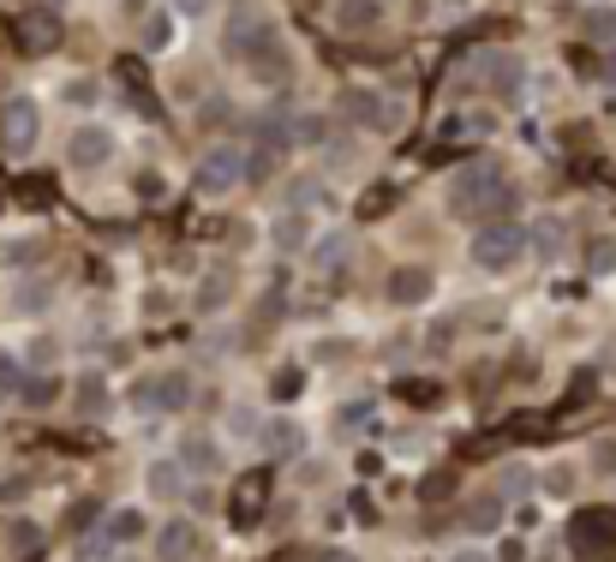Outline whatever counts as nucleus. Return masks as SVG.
<instances>
[{
  "label": "nucleus",
  "instance_id": "obj_1",
  "mask_svg": "<svg viewBox=\"0 0 616 562\" xmlns=\"http://www.w3.org/2000/svg\"><path fill=\"white\" fill-rule=\"evenodd\" d=\"M503 204H515L509 198L503 162H473V168L455 174V186H449V210L455 216H491V210H503Z\"/></svg>",
  "mask_w": 616,
  "mask_h": 562
},
{
  "label": "nucleus",
  "instance_id": "obj_2",
  "mask_svg": "<svg viewBox=\"0 0 616 562\" xmlns=\"http://www.w3.org/2000/svg\"><path fill=\"white\" fill-rule=\"evenodd\" d=\"M467 251H473V263L486 275H509L526 258V228H521V221H509V216L503 221H479V228H473V246H467Z\"/></svg>",
  "mask_w": 616,
  "mask_h": 562
},
{
  "label": "nucleus",
  "instance_id": "obj_3",
  "mask_svg": "<svg viewBox=\"0 0 616 562\" xmlns=\"http://www.w3.org/2000/svg\"><path fill=\"white\" fill-rule=\"evenodd\" d=\"M132 413H186L192 407V377L186 372H150L132 383Z\"/></svg>",
  "mask_w": 616,
  "mask_h": 562
},
{
  "label": "nucleus",
  "instance_id": "obj_4",
  "mask_svg": "<svg viewBox=\"0 0 616 562\" xmlns=\"http://www.w3.org/2000/svg\"><path fill=\"white\" fill-rule=\"evenodd\" d=\"M270 42H282V31H275L270 12L240 7V12L228 19V31H222V54H228V61H252V54H263Z\"/></svg>",
  "mask_w": 616,
  "mask_h": 562
},
{
  "label": "nucleus",
  "instance_id": "obj_5",
  "mask_svg": "<svg viewBox=\"0 0 616 562\" xmlns=\"http://www.w3.org/2000/svg\"><path fill=\"white\" fill-rule=\"evenodd\" d=\"M198 191H210V198H228V191L246 186V150L240 144H210V150L198 156Z\"/></svg>",
  "mask_w": 616,
  "mask_h": 562
},
{
  "label": "nucleus",
  "instance_id": "obj_6",
  "mask_svg": "<svg viewBox=\"0 0 616 562\" xmlns=\"http://www.w3.org/2000/svg\"><path fill=\"white\" fill-rule=\"evenodd\" d=\"M114 150H121V138H114L108 126H79V132H72V144H66V162L79 174H102Z\"/></svg>",
  "mask_w": 616,
  "mask_h": 562
},
{
  "label": "nucleus",
  "instance_id": "obj_7",
  "mask_svg": "<svg viewBox=\"0 0 616 562\" xmlns=\"http://www.w3.org/2000/svg\"><path fill=\"white\" fill-rule=\"evenodd\" d=\"M36 138H42V108L31 96H12L7 108H0V144H7V150H31Z\"/></svg>",
  "mask_w": 616,
  "mask_h": 562
},
{
  "label": "nucleus",
  "instance_id": "obj_8",
  "mask_svg": "<svg viewBox=\"0 0 616 562\" xmlns=\"http://www.w3.org/2000/svg\"><path fill=\"white\" fill-rule=\"evenodd\" d=\"M174 461H180L186 472H198V479H210V472H222V443H216L210 431H186L180 449H174Z\"/></svg>",
  "mask_w": 616,
  "mask_h": 562
},
{
  "label": "nucleus",
  "instance_id": "obj_9",
  "mask_svg": "<svg viewBox=\"0 0 616 562\" xmlns=\"http://www.w3.org/2000/svg\"><path fill=\"white\" fill-rule=\"evenodd\" d=\"M479 72H486V84L503 102H515L521 91H526V61L521 54H486V61H479Z\"/></svg>",
  "mask_w": 616,
  "mask_h": 562
},
{
  "label": "nucleus",
  "instance_id": "obj_10",
  "mask_svg": "<svg viewBox=\"0 0 616 562\" xmlns=\"http://www.w3.org/2000/svg\"><path fill=\"white\" fill-rule=\"evenodd\" d=\"M258 449L270 455V461H300V455H305V431L293 419H270V425H258Z\"/></svg>",
  "mask_w": 616,
  "mask_h": 562
},
{
  "label": "nucleus",
  "instance_id": "obj_11",
  "mask_svg": "<svg viewBox=\"0 0 616 562\" xmlns=\"http://www.w3.org/2000/svg\"><path fill=\"white\" fill-rule=\"evenodd\" d=\"M305 246H312V216H305V210H282V216L270 221V251L300 258Z\"/></svg>",
  "mask_w": 616,
  "mask_h": 562
},
{
  "label": "nucleus",
  "instance_id": "obj_12",
  "mask_svg": "<svg viewBox=\"0 0 616 562\" xmlns=\"http://www.w3.org/2000/svg\"><path fill=\"white\" fill-rule=\"evenodd\" d=\"M174 37H180V12H174V7H150V12H144V24H138V49L144 54H168Z\"/></svg>",
  "mask_w": 616,
  "mask_h": 562
},
{
  "label": "nucleus",
  "instance_id": "obj_13",
  "mask_svg": "<svg viewBox=\"0 0 616 562\" xmlns=\"http://www.w3.org/2000/svg\"><path fill=\"white\" fill-rule=\"evenodd\" d=\"M186 479H192V472L174 461V455H156V461L144 467V491H150L156 502H174V497L186 491Z\"/></svg>",
  "mask_w": 616,
  "mask_h": 562
},
{
  "label": "nucleus",
  "instance_id": "obj_14",
  "mask_svg": "<svg viewBox=\"0 0 616 562\" xmlns=\"http://www.w3.org/2000/svg\"><path fill=\"white\" fill-rule=\"evenodd\" d=\"M192 556H198V527L192 521L156 527V562H192Z\"/></svg>",
  "mask_w": 616,
  "mask_h": 562
},
{
  "label": "nucleus",
  "instance_id": "obj_15",
  "mask_svg": "<svg viewBox=\"0 0 616 562\" xmlns=\"http://www.w3.org/2000/svg\"><path fill=\"white\" fill-rule=\"evenodd\" d=\"M282 204H288V210H305V216H312L317 204H335V191L324 186V174H293V180L282 186Z\"/></svg>",
  "mask_w": 616,
  "mask_h": 562
},
{
  "label": "nucleus",
  "instance_id": "obj_16",
  "mask_svg": "<svg viewBox=\"0 0 616 562\" xmlns=\"http://www.w3.org/2000/svg\"><path fill=\"white\" fill-rule=\"evenodd\" d=\"M461 527H467V539H491L497 527H503V497L486 491V497H473L461 509Z\"/></svg>",
  "mask_w": 616,
  "mask_h": 562
},
{
  "label": "nucleus",
  "instance_id": "obj_17",
  "mask_svg": "<svg viewBox=\"0 0 616 562\" xmlns=\"http://www.w3.org/2000/svg\"><path fill=\"white\" fill-rule=\"evenodd\" d=\"M19 37H24V49H36V54H49L54 42H61V12H49V7H36V12H24V24H19Z\"/></svg>",
  "mask_w": 616,
  "mask_h": 562
},
{
  "label": "nucleus",
  "instance_id": "obj_18",
  "mask_svg": "<svg viewBox=\"0 0 616 562\" xmlns=\"http://www.w3.org/2000/svg\"><path fill=\"white\" fill-rule=\"evenodd\" d=\"M425 293H431V270H419V263H401V270L389 275V300L395 305H419Z\"/></svg>",
  "mask_w": 616,
  "mask_h": 562
},
{
  "label": "nucleus",
  "instance_id": "obj_19",
  "mask_svg": "<svg viewBox=\"0 0 616 562\" xmlns=\"http://www.w3.org/2000/svg\"><path fill=\"white\" fill-rule=\"evenodd\" d=\"M342 108L354 114L359 126H395V114H384L389 102H384V96H372V91H347V96H342Z\"/></svg>",
  "mask_w": 616,
  "mask_h": 562
},
{
  "label": "nucleus",
  "instance_id": "obj_20",
  "mask_svg": "<svg viewBox=\"0 0 616 562\" xmlns=\"http://www.w3.org/2000/svg\"><path fill=\"white\" fill-rule=\"evenodd\" d=\"M305 251H312V263H317V270L342 275V270H347V251H354V240H347V233H324V240H312Z\"/></svg>",
  "mask_w": 616,
  "mask_h": 562
},
{
  "label": "nucleus",
  "instance_id": "obj_21",
  "mask_svg": "<svg viewBox=\"0 0 616 562\" xmlns=\"http://www.w3.org/2000/svg\"><path fill=\"white\" fill-rule=\"evenodd\" d=\"M377 19H384V12H377V0H342V7H335V24H342L347 37L377 31Z\"/></svg>",
  "mask_w": 616,
  "mask_h": 562
},
{
  "label": "nucleus",
  "instance_id": "obj_22",
  "mask_svg": "<svg viewBox=\"0 0 616 562\" xmlns=\"http://www.w3.org/2000/svg\"><path fill=\"white\" fill-rule=\"evenodd\" d=\"M108 377L102 372H91V377H79V413L84 419H108Z\"/></svg>",
  "mask_w": 616,
  "mask_h": 562
},
{
  "label": "nucleus",
  "instance_id": "obj_23",
  "mask_svg": "<svg viewBox=\"0 0 616 562\" xmlns=\"http://www.w3.org/2000/svg\"><path fill=\"white\" fill-rule=\"evenodd\" d=\"M102 532H108L114 544H132V539H144V532H150V521H144V509H114Z\"/></svg>",
  "mask_w": 616,
  "mask_h": 562
},
{
  "label": "nucleus",
  "instance_id": "obj_24",
  "mask_svg": "<svg viewBox=\"0 0 616 562\" xmlns=\"http://www.w3.org/2000/svg\"><path fill=\"white\" fill-rule=\"evenodd\" d=\"M526 251H533L539 263H556L563 258V228H556V221H539V228L526 233Z\"/></svg>",
  "mask_w": 616,
  "mask_h": 562
},
{
  "label": "nucleus",
  "instance_id": "obj_25",
  "mask_svg": "<svg viewBox=\"0 0 616 562\" xmlns=\"http://www.w3.org/2000/svg\"><path fill=\"white\" fill-rule=\"evenodd\" d=\"M586 270H593V275H616V240H593V246H586Z\"/></svg>",
  "mask_w": 616,
  "mask_h": 562
},
{
  "label": "nucleus",
  "instance_id": "obj_26",
  "mask_svg": "<svg viewBox=\"0 0 616 562\" xmlns=\"http://www.w3.org/2000/svg\"><path fill=\"white\" fill-rule=\"evenodd\" d=\"M19 389H24V395H19L24 407H49V402H54V389H61V383H54V377H31V383H19Z\"/></svg>",
  "mask_w": 616,
  "mask_h": 562
},
{
  "label": "nucleus",
  "instance_id": "obj_27",
  "mask_svg": "<svg viewBox=\"0 0 616 562\" xmlns=\"http://www.w3.org/2000/svg\"><path fill=\"white\" fill-rule=\"evenodd\" d=\"M222 425H228V437H258V425H263V419H258L252 407H228V419H222Z\"/></svg>",
  "mask_w": 616,
  "mask_h": 562
},
{
  "label": "nucleus",
  "instance_id": "obj_28",
  "mask_svg": "<svg viewBox=\"0 0 616 562\" xmlns=\"http://www.w3.org/2000/svg\"><path fill=\"white\" fill-rule=\"evenodd\" d=\"M108 556H114V539H108V532H96L91 544H79V551H72V562H108Z\"/></svg>",
  "mask_w": 616,
  "mask_h": 562
},
{
  "label": "nucleus",
  "instance_id": "obj_29",
  "mask_svg": "<svg viewBox=\"0 0 616 562\" xmlns=\"http://www.w3.org/2000/svg\"><path fill=\"white\" fill-rule=\"evenodd\" d=\"M19 383H24V365L12 360V353H0V402H7V395L19 389Z\"/></svg>",
  "mask_w": 616,
  "mask_h": 562
},
{
  "label": "nucleus",
  "instance_id": "obj_30",
  "mask_svg": "<svg viewBox=\"0 0 616 562\" xmlns=\"http://www.w3.org/2000/svg\"><path fill=\"white\" fill-rule=\"evenodd\" d=\"M300 138L305 144H324L330 138V114H305V121H300Z\"/></svg>",
  "mask_w": 616,
  "mask_h": 562
},
{
  "label": "nucleus",
  "instance_id": "obj_31",
  "mask_svg": "<svg viewBox=\"0 0 616 562\" xmlns=\"http://www.w3.org/2000/svg\"><path fill=\"white\" fill-rule=\"evenodd\" d=\"M42 305H49V288H24L12 312H24V318H31V312H42Z\"/></svg>",
  "mask_w": 616,
  "mask_h": 562
},
{
  "label": "nucleus",
  "instance_id": "obj_32",
  "mask_svg": "<svg viewBox=\"0 0 616 562\" xmlns=\"http://www.w3.org/2000/svg\"><path fill=\"white\" fill-rule=\"evenodd\" d=\"M174 12H180V19H210L216 0H174Z\"/></svg>",
  "mask_w": 616,
  "mask_h": 562
},
{
  "label": "nucleus",
  "instance_id": "obj_33",
  "mask_svg": "<svg viewBox=\"0 0 616 562\" xmlns=\"http://www.w3.org/2000/svg\"><path fill=\"white\" fill-rule=\"evenodd\" d=\"M593 37L598 42H616V12H598V19H593Z\"/></svg>",
  "mask_w": 616,
  "mask_h": 562
},
{
  "label": "nucleus",
  "instance_id": "obj_34",
  "mask_svg": "<svg viewBox=\"0 0 616 562\" xmlns=\"http://www.w3.org/2000/svg\"><path fill=\"white\" fill-rule=\"evenodd\" d=\"M335 419H342V425H359V419H372V402H354V407H342V413H335Z\"/></svg>",
  "mask_w": 616,
  "mask_h": 562
},
{
  "label": "nucleus",
  "instance_id": "obj_35",
  "mask_svg": "<svg viewBox=\"0 0 616 562\" xmlns=\"http://www.w3.org/2000/svg\"><path fill=\"white\" fill-rule=\"evenodd\" d=\"M455 562H491L486 551H467V556H455Z\"/></svg>",
  "mask_w": 616,
  "mask_h": 562
},
{
  "label": "nucleus",
  "instance_id": "obj_36",
  "mask_svg": "<svg viewBox=\"0 0 616 562\" xmlns=\"http://www.w3.org/2000/svg\"><path fill=\"white\" fill-rule=\"evenodd\" d=\"M324 562H354V556H347V551H324Z\"/></svg>",
  "mask_w": 616,
  "mask_h": 562
},
{
  "label": "nucleus",
  "instance_id": "obj_37",
  "mask_svg": "<svg viewBox=\"0 0 616 562\" xmlns=\"http://www.w3.org/2000/svg\"><path fill=\"white\" fill-rule=\"evenodd\" d=\"M132 7H144V0H132Z\"/></svg>",
  "mask_w": 616,
  "mask_h": 562
}]
</instances>
